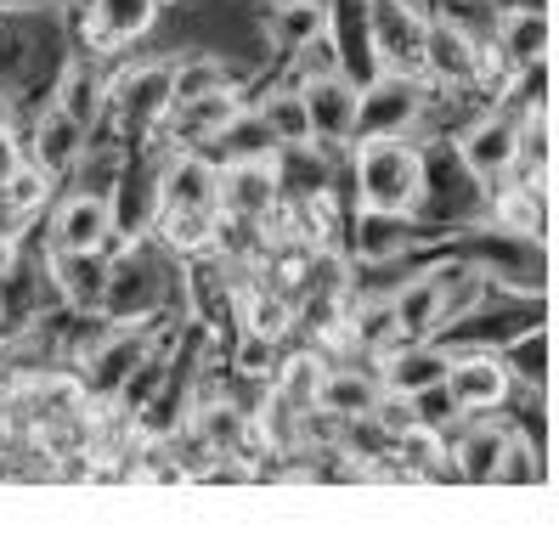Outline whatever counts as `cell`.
<instances>
[{
	"label": "cell",
	"mask_w": 559,
	"mask_h": 536,
	"mask_svg": "<svg viewBox=\"0 0 559 536\" xmlns=\"http://www.w3.org/2000/svg\"><path fill=\"white\" fill-rule=\"evenodd\" d=\"M221 158L210 153H170L158 170V215L153 243L176 260H199L221 249Z\"/></svg>",
	"instance_id": "cell-1"
},
{
	"label": "cell",
	"mask_w": 559,
	"mask_h": 536,
	"mask_svg": "<svg viewBox=\"0 0 559 536\" xmlns=\"http://www.w3.org/2000/svg\"><path fill=\"white\" fill-rule=\"evenodd\" d=\"M350 176L361 210H384V215H418L424 192H430V158H424L407 136H361L350 142Z\"/></svg>",
	"instance_id": "cell-2"
},
{
	"label": "cell",
	"mask_w": 559,
	"mask_h": 536,
	"mask_svg": "<svg viewBox=\"0 0 559 536\" xmlns=\"http://www.w3.org/2000/svg\"><path fill=\"white\" fill-rule=\"evenodd\" d=\"M176 108V62H124L108 74V114L103 130L124 142H142Z\"/></svg>",
	"instance_id": "cell-3"
},
{
	"label": "cell",
	"mask_w": 559,
	"mask_h": 536,
	"mask_svg": "<svg viewBox=\"0 0 559 536\" xmlns=\"http://www.w3.org/2000/svg\"><path fill=\"white\" fill-rule=\"evenodd\" d=\"M368 40L379 57V74L430 80V17L413 0H368Z\"/></svg>",
	"instance_id": "cell-4"
},
{
	"label": "cell",
	"mask_w": 559,
	"mask_h": 536,
	"mask_svg": "<svg viewBox=\"0 0 559 536\" xmlns=\"http://www.w3.org/2000/svg\"><path fill=\"white\" fill-rule=\"evenodd\" d=\"M119 226H114V198L108 192H85L69 187L46 210V249L51 254H96V249H119Z\"/></svg>",
	"instance_id": "cell-5"
},
{
	"label": "cell",
	"mask_w": 559,
	"mask_h": 536,
	"mask_svg": "<svg viewBox=\"0 0 559 536\" xmlns=\"http://www.w3.org/2000/svg\"><path fill=\"white\" fill-rule=\"evenodd\" d=\"M283 204L277 158H226L221 164V215L226 226H272Z\"/></svg>",
	"instance_id": "cell-6"
},
{
	"label": "cell",
	"mask_w": 559,
	"mask_h": 536,
	"mask_svg": "<svg viewBox=\"0 0 559 536\" xmlns=\"http://www.w3.org/2000/svg\"><path fill=\"white\" fill-rule=\"evenodd\" d=\"M418 119H424V80H413V74H373V85H361L356 142L361 136H407Z\"/></svg>",
	"instance_id": "cell-7"
},
{
	"label": "cell",
	"mask_w": 559,
	"mask_h": 536,
	"mask_svg": "<svg viewBox=\"0 0 559 536\" xmlns=\"http://www.w3.org/2000/svg\"><path fill=\"white\" fill-rule=\"evenodd\" d=\"M520 142H525L520 114L491 108V114H480L464 130V136H457V153H464V164H469L480 181H509L520 170Z\"/></svg>",
	"instance_id": "cell-8"
},
{
	"label": "cell",
	"mask_w": 559,
	"mask_h": 536,
	"mask_svg": "<svg viewBox=\"0 0 559 536\" xmlns=\"http://www.w3.org/2000/svg\"><path fill=\"white\" fill-rule=\"evenodd\" d=\"M243 114L238 91H215V96H192V103H176L164 114V124L153 130L158 142H170V153H204L226 136V124Z\"/></svg>",
	"instance_id": "cell-9"
},
{
	"label": "cell",
	"mask_w": 559,
	"mask_h": 536,
	"mask_svg": "<svg viewBox=\"0 0 559 536\" xmlns=\"http://www.w3.org/2000/svg\"><path fill=\"white\" fill-rule=\"evenodd\" d=\"M300 91H306V108H311V142H317V147H350V142H356L361 91H356L340 69L306 80Z\"/></svg>",
	"instance_id": "cell-10"
},
{
	"label": "cell",
	"mask_w": 559,
	"mask_h": 536,
	"mask_svg": "<svg viewBox=\"0 0 559 536\" xmlns=\"http://www.w3.org/2000/svg\"><path fill=\"white\" fill-rule=\"evenodd\" d=\"M85 147H91V130H85V124H80L74 114H62L57 103H46V108L35 114V124H28L23 158H35L40 170H51L57 181H69Z\"/></svg>",
	"instance_id": "cell-11"
},
{
	"label": "cell",
	"mask_w": 559,
	"mask_h": 536,
	"mask_svg": "<svg viewBox=\"0 0 559 536\" xmlns=\"http://www.w3.org/2000/svg\"><path fill=\"white\" fill-rule=\"evenodd\" d=\"M447 373H452V350H441L436 340H402L379 356L384 395H418L430 384H447Z\"/></svg>",
	"instance_id": "cell-12"
},
{
	"label": "cell",
	"mask_w": 559,
	"mask_h": 536,
	"mask_svg": "<svg viewBox=\"0 0 559 536\" xmlns=\"http://www.w3.org/2000/svg\"><path fill=\"white\" fill-rule=\"evenodd\" d=\"M509 367L498 361V356H486V350H475V356H452V373H447V390H452V401L464 407V418H480V413H498L503 401H509Z\"/></svg>",
	"instance_id": "cell-13"
},
{
	"label": "cell",
	"mask_w": 559,
	"mask_h": 536,
	"mask_svg": "<svg viewBox=\"0 0 559 536\" xmlns=\"http://www.w3.org/2000/svg\"><path fill=\"white\" fill-rule=\"evenodd\" d=\"M328 35H334V12H328V0H277V7L266 12V40H272V51L283 62L300 57L317 40H328Z\"/></svg>",
	"instance_id": "cell-14"
},
{
	"label": "cell",
	"mask_w": 559,
	"mask_h": 536,
	"mask_svg": "<svg viewBox=\"0 0 559 536\" xmlns=\"http://www.w3.org/2000/svg\"><path fill=\"white\" fill-rule=\"evenodd\" d=\"M379 401H384V379L361 373V367H322V379H317V407H328L334 418L379 413Z\"/></svg>",
	"instance_id": "cell-15"
},
{
	"label": "cell",
	"mask_w": 559,
	"mask_h": 536,
	"mask_svg": "<svg viewBox=\"0 0 559 536\" xmlns=\"http://www.w3.org/2000/svg\"><path fill=\"white\" fill-rule=\"evenodd\" d=\"M503 51V62L520 74V69H537V62L548 57V12L543 7H525V12H509L498 23V40H491Z\"/></svg>",
	"instance_id": "cell-16"
},
{
	"label": "cell",
	"mask_w": 559,
	"mask_h": 536,
	"mask_svg": "<svg viewBox=\"0 0 559 536\" xmlns=\"http://www.w3.org/2000/svg\"><path fill=\"white\" fill-rule=\"evenodd\" d=\"M260 119L272 124V136L283 142V147H300V142H311V108H306V91L294 85V80H283V85H272L266 96H260Z\"/></svg>",
	"instance_id": "cell-17"
},
{
	"label": "cell",
	"mask_w": 559,
	"mask_h": 536,
	"mask_svg": "<svg viewBox=\"0 0 559 536\" xmlns=\"http://www.w3.org/2000/svg\"><path fill=\"white\" fill-rule=\"evenodd\" d=\"M350 238H356V254L361 260H396V254H407L418 238L407 231V215H384V210H361L356 215V226H350Z\"/></svg>",
	"instance_id": "cell-18"
},
{
	"label": "cell",
	"mask_w": 559,
	"mask_h": 536,
	"mask_svg": "<svg viewBox=\"0 0 559 536\" xmlns=\"http://www.w3.org/2000/svg\"><path fill=\"white\" fill-rule=\"evenodd\" d=\"M491 210H498L503 231H514L525 243H543V181H520V170H514V181L498 187V204Z\"/></svg>",
	"instance_id": "cell-19"
},
{
	"label": "cell",
	"mask_w": 559,
	"mask_h": 536,
	"mask_svg": "<svg viewBox=\"0 0 559 536\" xmlns=\"http://www.w3.org/2000/svg\"><path fill=\"white\" fill-rule=\"evenodd\" d=\"M0 198L23 215V221H46V210L57 204V176L51 170H40L35 158H23L17 170L7 176V187H0Z\"/></svg>",
	"instance_id": "cell-20"
},
{
	"label": "cell",
	"mask_w": 559,
	"mask_h": 536,
	"mask_svg": "<svg viewBox=\"0 0 559 536\" xmlns=\"http://www.w3.org/2000/svg\"><path fill=\"white\" fill-rule=\"evenodd\" d=\"M215 91H238L233 69H226L221 57H181V62H176V103L215 96Z\"/></svg>",
	"instance_id": "cell-21"
},
{
	"label": "cell",
	"mask_w": 559,
	"mask_h": 536,
	"mask_svg": "<svg viewBox=\"0 0 559 536\" xmlns=\"http://www.w3.org/2000/svg\"><path fill=\"white\" fill-rule=\"evenodd\" d=\"M436 17L452 23V28H464V35L475 40H498V0H436Z\"/></svg>",
	"instance_id": "cell-22"
},
{
	"label": "cell",
	"mask_w": 559,
	"mask_h": 536,
	"mask_svg": "<svg viewBox=\"0 0 559 536\" xmlns=\"http://www.w3.org/2000/svg\"><path fill=\"white\" fill-rule=\"evenodd\" d=\"M12 272H23V238H7V231H0V283H7Z\"/></svg>",
	"instance_id": "cell-23"
},
{
	"label": "cell",
	"mask_w": 559,
	"mask_h": 536,
	"mask_svg": "<svg viewBox=\"0 0 559 536\" xmlns=\"http://www.w3.org/2000/svg\"><path fill=\"white\" fill-rule=\"evenodd\" d=\"M7 130H17V103L0 91V136H7Z\"/></svg>",
	"instance_id": "cell-24"
},
{
	"label": "cell",
	"mask_w": 559,
	"mask_h": 536,
	"mask_svg": "<svg viewBox=\"0 0 559 536\" xmlns=\"http://www.w3.org/2000/svg\"><path fill=\"white\" fill-rule=\"evenodd\" d=\"M17 322H12V306H7V288H0V333H12Z\"/></svg>",
	"instance_id": "cell-25"
},
{
	"label": "cell",
	"mask_w": 559,
	"mask_h": 536,
	"mask_svg": "<svg viewBox=\"0 0 559 536\" xmlns=\"http://www.w3.org/2000/svg\"><path fill=\"white\" fill-rule=\"evenodd\" d=\"M28 7V0H0V12H23Z\"/></svg>",
	"instance_id": "cell-26"
},
{
	"label": "cell",
	"mask_w": 559,
	"mask_h": 536,
	"mask_svg": "<svg viewBox=\"0 0 559 536\" xmlns=\"http://www.w3.org/2000/svg\"><path fill=\"white\" fill-rule=\"evenodd\" d=\"M28 7H69V0H28Z\"/></svg>",
	"instance_id": "cell-27"
}]
</instances>
